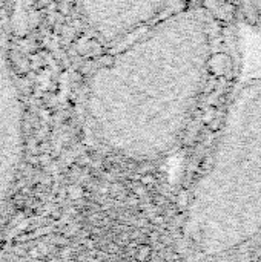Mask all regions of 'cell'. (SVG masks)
Returning a JSON list of instances; mask_svg holds the SVG:
<instances>
[{
	"instance_id": "obj_1",
	"label": "cell",
	"mask_w": 261,
	"mask_h": 262,
	"mask_svg": "<svg viewBox=\"0 0 261 262\" xmlns=\"http://www.w3.org/2000/svg\"><path fill=\"white\" fill-rule=\"evenodd\" d=\"M238 68L231 20L195 2L91 72L83 97L88 138L117 158H168L209 111L229 103Z\"/></svg>"
},
{
	"instance_id": "obj_6",
	"label": "cell",
	"mask_w": 261,
	"mask_h": 262,
	"mask_svg": "<svg viewBox=\"0 0 261 262\" xmlns=\"http://www.w3.org/2000/svg\"><path fill=\"white\" fill-rule=\"evenodd\" d=\"M223 2H226V3H229V2H235V5L238 6V2H240V0H223Z\"/></svg>"
},
{
	"instance_id": "obj_5",
	"label": "cell",
	"mask_w": 261,
	"mask_h": 262,
	"mask_svg": "<svg viewBox=\"0 0 261 262\" xmlns=\"http://www.w3.org/2000/svg\"><path fill=\"white\" fill-rule=\"evenodd\" d=\"M0 262H40L35 258L26 255V253H18V252H0Z\"/></svg>"
},
{
	"instance_id": "obj_7",
	"label": "cell",
	"mask_w": 261,
	"mask_h": 262,
	"mask_svg": "<svg viewBox=\"0 0 261 262\" xmlns=\"http://www.w3.org/2000/svg\"><path fill=\"white\" fill-rule=\"evenodd\" d=\"M194 2H198V0H194Z\"/></svg>"
},
{
	"instance_id": "obj_2",
	"label": "cell",
	"mask_w": 261,
	"mask_h": 262,
	"mask_svg": "<svg viewBox=\"0 0 261 262\" xmlns=\"http://www.w3.org/2000/svg\"><path fill=\"white\" fill-rule=\"evenodd\" d=\"M182 262H260L261 78L237 86L192 189Z\"/></svg>"
},
{
	"instance_id": "obj_3",
	"label": "cell",
	"mask_w": 261,
	"mask_h": 262,
	"mask_svg": "<svg viewBox=\"0 0 261 262\" xmlns=\"http://www.w3.org/2000/svg\"><path fill=\"white\" fill-rule=\"evenodd\" d=\"M194 3V0H78L85 23L111 52L128 46Z\"/></svg>"
},
{
	"instance_id": "obj_4",
	"label": "cell",
	"mask_w": 261,
	"mask_h": 262,
	"mask_svg": "<svg viewBox=\"0 0 261 262\" xmlns=\"http://www.w3.org/2000/svg\"><path fill=\"white\" fill-rule=\"evenodd\" d=\"M25 114L18 88L0 52V209L12 198L25 163Z\"/></svg>"
}]
</instances>
